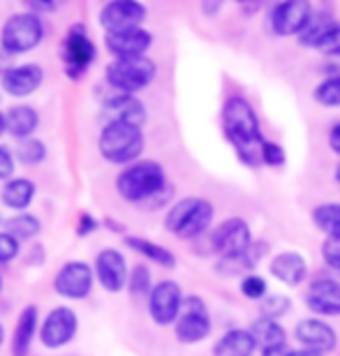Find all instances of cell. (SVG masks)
Wrapping results in <instances>:
<instances>
[{
	"label": "cell",
	"mask_w": 340,
	"mask_h": 356,
	"mask_svg": "<svg viewBox=\"0 0 340 356\" xmlns=\"http://www.w3.org/2000/svg\"><path fill=\"white\" fill-rule=\"evenodd\" d=\"M222 132L234 151L248 167L261 165V151H264V134L254 106L243 95L227 97L222 104Z\"/></svg>",
	"instance_id": "1"
},
{
	"label": "cell",
	"mask_w": 340,
	"mask_h": 356,
	"mask_svg": "<svg viewBox=\"0 0 340 356\" xmlns=\"http://www.w3.org/2000/svg\"><path fill=\"white\" fill-rule=\"evenodd\" d=\"M165 190H169L167 174L155 160H137L134 165L125 167L116 178V192L125 202L132 204L158 202Z\"/></svg>",
	"instance_id": "2"
},
{
	"label": "cell",
	"mask_w": 340,
	"mask_h": 356,
	"mask_svg": "<svg viewBox=\"0 0 340 356\" xmlns=\"http://www.w3.org/2000/svg\"><path fill=\"white\" fill-rule=\"evenodd\" d=\"M100 155L111 165H134L144 151V132L139 125L123 120H107L97 139Z\"/></svg>",
	"instance_id": "3"
},
{
	"label": "cell",
	"mask_w": 340,
	"mask_h": 356,
	"mask_svg": "<svg viewBox=\"0 0 340 356\" xmlns=\"http://www.w3.org/2000/svg\"><path fill=\"white\" fill-rule=\"evenodd\" d=\"M216 209L204 197H186L176 202L165 216V227L169 234L179 238H200L213 225Z\"/></svg>",
	"instance_id": "4"
},
{
	"label": "cell",
	"mask_w": 340,
	"mask_h": 356,
	"mask_svg": "<svg viewBox=\"0 0 340 356\" xmlns=\"http://www.w3.org/2000/svg\"><path fill=\"white\" fill-rule=\"evenodd\" d=\"M44 40V24L33 12H17L0 28V49L10 56L28 54Z\"/></svg>",
	"instance_id": "5"
},
{
	"label": "cell",
	"mask_w": 340,
	"mask_h": 356,
	"mask_svg": "<svg viewBox=\"0 0 340 356\" xmlns=\"http://www.w3.org/2000/svg\"><path fill=\"white\" fill-rule=\"evenodd\" d=\"M95 58H97V47L90 40L88 28L83 24L70 26L60 44V60L63 67H65V74L72 81H79L93 67Z\"/></svg>",
	"instance_id": "6"
},
{
	"label": "cell",
	"mask_w": 340,
	"mask_h": 356,
	"mask_svg": "<svg viewBox=\"0 0 340 356\" xmlns=\"http://www.w3.org/2000/svg\"><path fill=\"white\" fill-rule=\"evenodd\" d=\"M107 83L116 92H134L144 90L151 86L155 74H158V65L148 58V56H139V58H113L107 65Z\"/></svg>",
	"instance_id": "7"
},
{
	"label": "cell",
	"mask_w": 340,
	"mask_h": 356,
	"mask_svg": "<svg viewBox=\"0 0 340 356\" xmlns=\"http://www.w3.org/2000/svg\"><path fill=\"white\" fill-rule=\"evenodd\" d=\"M176 340L183 345H197L211 336V312L202 296L190 294L183 298L181 315L174 324Z\"/></svg>",
	"instance_id": "8"
},
{
	"label": "cell",
	"mask_w": 340,
	"mask_h": 356,
	"mask_svg": "<svg viewBox=\"0 0 340 356\" xmlns=\"http://www.w3.org/2000/svg\"><path fill=\"white\" fill-rule=\"evenodd\" d=\"M79 331V317L67 305H56L49 310L44 322L40 324V340L47 350H60V347L70 345Z\"/></svg>",
	"instance_id": "9"
},
{
	"label": "cell",
	"mask_w": 340,
	"mask_h": 356,
	"mask_svg": "<svg viewBox=\"0 0 340 356\" xmlns=\"http://www.w3.org/2000/svg\"><path fill=\"white\" fill-rule=\"evenodd\" d=\"M209 250L211 252H218L222 254H232V252H243V250H250L254 245L252 241V229L250 225L245 222L243 218H229L225 220L211 229L209 234Z\"/></svg>",
	"instance_id": "10"
},
{
	"label": "cell",
	"mask_w": 340,
	"mask_h": 356,
	"mask_svg": "<svg viewBox=\"0 0 340 356\" xmlns=\"http://www.w3.org/2000/svg\"><path fill=\"white\" fill-rule=\"evenodd\" d=\"M95 284V270L90 268L86 261H67L58 268V273L54 277V289L56 294L70 298V301H81L93 291Z\"/></svg>",
	"instance_id": "11"
},
{
	"label": "cell",
	"mask_w": 340,
	"mask_h": 356,
	"mask_svg": "<svg viewBox=\"0 0 340 356\" xmlns=\"http://www.w3.org/2000/svg\"><path fill=\"white\" fill-rule=\"evenodd\" d=\"M183 289L179 282L162 280L153 287L151 296H148V315L158 326L176 324L183 308Z\"/></svg>",
	"instance_id": "12"
},
{
	"label": "cell",
	"mask_w": 340,
	"mask_h": 356,
	"mask_svg": "<svg viewBox=\"0 0 340 356\" xmlns=\"http://www.w3.org/2000/svg\"><path fill=\"white\" fill-rule=\"evenodd\" d=\"M310 17H313V7L306 0H287V3L273 5L271 14H268V24L271 31L280 38H289L296 35L299 38L303 28L308 26Z\"/></svg>",
	"instance_id": "13"
},
{
	"label": "cell",
	"mask_w": 340,
	"mask_h": 356,
	"mask_svg": "<svg viewBox=\"0 0 340 356\" xmlns=\"http://www.w3.org/2000/svg\"><path fill=\"white\" fill-rule=\"evenodd\" d=\"M294 338L301 345V350H310L317 354H331L338 347V333L329 322L320 317H308L296 322Z\"/></svg>",
	"instance_id": "14"
},
{
	"label": "cell",
	"mask_w": 340,
	"mask_h": 356,
	"mask_svg": "<svg viewBox=\"0 0 340 356\" xmlns=\"http://www.w3.org/2000/svg\"><path fill=\"white\" fill-rule=\"evenodd\" d=\"M95 280L102 284V289L118 294V291L127 289V280H130V268L123 257V252L116 248H104V250L95 257Z\"/></svg>",
	"instance_id": "15"
},
{
	"label": "cell",
	"mask_w": 340,
	"mask_h": 356,
	"mask_svg": "<svg viewBox=\"0 0 340 356\" xmlns=\"http://www.w3.org/2000/svg\"><path fill=\"white\" fill-rule=\"evenodd\" d=\"M148 10L137 0H111L100 10V24L107 33L141 28Z\"/></svg>",
	"instance_id": "16"
},
{
	"label": "cell",
	"mask_w": 340,
	"mask_h": 356,
	"mask_svg": "<svg viewBox=\"0 0 340 356\" xmlns=\"http://www.w3.org/2000/svg\"><path fill=\"white\" fill-rule=\"evenodd\" d=\"M306 305L320 317H338L340 315V280L329 275L310 280L306 289Z\"/></svg>",
	"instance_id": "17"
},
{
	"label": "cell",
	"mask_w": 340,
	"mask_h": 356,
	"mask_svg": "<svg viewBox=\"0 0 340 356\" xmlns=\"http://www.w3.org/2000/svg\"><path fill=\"white\" fill-rule=\"evenodd\" d=\"M44 81V70L38 63H21V65H10L5 74L0 76V86L12 97H28L42 86Z\"/></svg>",
	"instance_id": "18"
},
{
	"label": "cell",
	"mask_w": 340,
	"mask_h": 356,
	"mask_svg": "<svg viewBox=\"0 0 340 356\" xmlns=\"http://www.w3.org/2000/svg\"><path fill=\"white\" fill-rule=\"evenodd\" d=\"M104 44L113 58H139L146 56V51L153 44V35L141 28H130L120 33H104Z\"/></svg>",
	"instance_id": "19"
},
{
	"label": "cell",
	"mask_w": 340,
	"mask_h": 356,
	"mask_svg": "<svg viewBox=\"0 0 340 356\" xmlns=\"http://www.w3.org/2000/svg\"><path fill=\"white\" fill-rule=\"evenodd\" d=\"M268 273L287 287H301L308 277V259L296 250L278 252L268 261Z\"/></svg>",
	"instance_id": "20"
},
{
	"label": "cell",
	"mask_w": 340,
	"mask_h": 356,
	"mask_svg": "<svg viewBox=\"0 0 340 356\" xmlns=\"http://www.w3.org/2000/svg\"><path fill=\"white\" fill-rule=\"evenodd\" d=\"M104 113L109 120H123V123L144 125L146 120V106L137 95H127V92H113L102 102Z\"/></svg>",
	"instance_id": "21"
},
{
	"label": "cell",
	"mask_w": 340,
	"mask_h": 356,
	"mask_svg": "<svg viewBox=\"0 0 340 356\" xmlns=\"http://www.w3.org/2000/svg\"><path fill=\"white\" fill-rule=\"evenodd\" d=\"M340 21L334 19V14L331 12H313V17H310L308 26L303 28L301 35H299V44L306 47V49H322L329 44V40L334 38L336 28H338Z\"/></svg>",
	"instance_id": "22"
},
{
	"label": "cell",
	"mask_w": 340,
	"mask_h": 356,
	"mask_svg": "<svg viewBox=\"0 0 340 356\" xmlns=\"http://www.w3.org/2000/svg\"><path fill=\"white\" fill-rule=\"evenodd\" d=\"M40 333V312L38 305H26L19 315V322L14 326L12 336V356H28L31 354L33 340Z\"/></svg>",
	"instance_id": "23"
},
{
	"label": "cell",
	"mask_w": 340,
	"mask_h": 356,
	"mask_svg": "<svg viewBox=\"0 0 340 356\" xmlns=\"http://www.w3.org/2000/svg\"><path fill=\"white\" fill-rule=\"evenodd\" d=\"M35 192H38V185H35L31 178L17 176V178H10V181L3 185V190H0V202L12 211H26L28 206L33 204Z\"/></svg>",
	"instance_id": "24"
},
{
	"label": "cell",
	"mask_w": 340,
	"mask_h": 356,
	"mask_svg": "<svg viewBox=\"0 0 340 356\" xmlns=\"http://www.w3.org/2000/svg\"><path fill=\"white\" fill-rule=\"evenodd\" d=\"M257 350L250 329H232L213 345V356H252Z\"/></svg>",
	"instance_id": "25"
},
{
	"label": "cell",
	"mask_w": 340,
	"mask_h": 356,
	"mask_svg": "<svg viewBox=\"0 0 340 356\" xmlns=\"http://www.w3.org/2000/svg\"><path fill=\"white\" fill-rule=\"evenodd\" d=\"M40 127V113L38 109L28 104H14L7 111V134L14 139L24 141L28 137H35V130Z\"/></svg>",
	"instance_id": "26"
},
{
	"label": "cell",
	"mask_w": 340,
	"mask_h": 356,
	"mask_svg": "<svg viewBox=\"0 0 340 356\" xmlns=\"http://www.w3.org/2000/svg\"><path fill=\"white\" fill-rule=\"evenodd\" d=\"M250 333L254 338V343L261 352L271 350V347H280L287 345V333L285 326H282L278 319H268V317H257L250 324Z\"/></svg>",
	"instance_id": "27"
},
{
	"label": "cell",
	"mask_w": 340,
	"mask_h": 356,
	"mask_svg": "<svg viewBox=\"0 0 340 356\" xmlns=\"http://www.w3.org/2000/svg\"><path fill=\"white\" fill-rule=\"evenodd\" d=\"M125 245L134 250L141 257H146L148 261L158 266H165V268H174L176 266V254L172 250H167L165 245L160 243H153L148 238H141V236H125Z\"/></svg>",
	"instance_id": "28"
},
{
	"label": "cell",
	"mask_w": 340,
	"mask_h": 356,
	"mask_svg": "<svg viewBox=\"0 0 340 356\" xmlns=\"http://www.w3.org/2000/svg\"><path fill=\"white\" fill-rule=\"evenodd\" d=\"M254 248V245H252ZM250 250H243V252H232V254H222L218 259L216 270L220 275H229V277H245L252 273V268L257 266V254Z\"/></svg>",
	"instance_id": "29"
},
{
	"label": "cell",
	"mask_w": 340,
	"mask_h": 356,
	"mask_svg": "<svg viewBox=\"0 0 340 356\" xmlns=\"http://www.w3.org/2000/svg\"><path fill=\"white\" fill-rule=\"evenodd\" d=\"M313 225L327 234V238H340V202L317 204L313 209Z\"/></svg>",
	"instance_id": "30"
},
{
	"label": "cell",
	"mask_w": 340,
	"mask_h": 356,
	"mask_svg": "<svg viewBox=\"0 0 340 356\" xmlns=\"http://www.w3.org/2000/svg\"><path fill=\"white\" fill-rule=\"evenodd\" d=\"M5 232L17 241H31L42 232V222H40V218L31 216V213H19V216H14L10 222L5 225Z\"/></svg>",
	"instance_id": "31"
},
{
	"label": "cell",
	"mask_w": 340,
	"mask_h": 356,
	"mask_svg": "<svg viewBox=\"0 0 340 356\" xmlns=\"http://www.w3.org/2000/svg\"><path fill=\"white\" fill-rule=\"evenodd\" d=\"M313 99L317 104L329 106V109H338L340 106V72L329 74L327 79L317 83L313 90Z\"/></svg>",
	"instance_id": "32"
},
{
	"label": "cell",
	"mask_w": 340,
	"mask_h": 356,
	"mask_svg": "<svg viewBox=\"0 0 340 356\" xmlns=\"http://www.w3.org/2000/svg\"><path fill=\"white\" fill-rule=\"evenodd\" d=\"M14 155H17V160L24 162V165L35 167L47 158V144L38 137H28L24 141H19L17 148H14Z\"/></svg>",
	"instance_id": "33"
},
{
	"label": "cell",
	"mask_w": 340,
	"mask_h": 356,
	"mask_svg": "<svg viewBox=\"0 0 340 356\" xmlns=\"http://www.w3.org/2000/svg\"><path fill=\"white\" fill-rule=\"evenodd\" d=\"M153 280H151V270H148V266L144 264H137L132 270H130V280H127V291H130L132 296H151L153 291Z\"/></svg>",
	"instance_id": "34"
},
{
	"label": "cell",
	"mask_w": 340,
	"mask_h": 356,
	"mask_svg": "<svg viewBox=\"0 0 340 356\" xmlns=\"http://www.w3.org/2000/svg\"><path fill=\"white\" fill-rule=\"evenodd\" d=\"M259 305H261V317L278 319L280 322V317H285L292 310V298L282 294H268Z\"/></svg>",
	"instance_id": "35"
},
{
	"label": "cell",
	"mask_w": 340,
	"mask_h": 356,
	"mask_svg": "<svg viewBox=\"0 0 340 356\" xmlns=\"http://www.w3.org/2000/svg\"><path fill=\"white\" fill-rule=\"evenodd\" d=\"M238 289H241V294H243L245 298H250V301H259L261 303L268 296V284H266V280L261 275H254V273L241 277Z\"/></svg>",
	"instance_id": "36"
},
{
	"label": "cell",
	"mask_w": 340,
	"mask_h": 356,
	"mask_svg": "<svg viewBox=\"0 0 340 356\" xmlns=\"http://www.w3.org/2000/svg\"><path fill=\"white\" fill-rule=\"evenodd\" d=\"M322 259H324V264L340 277V238H324Z\"/></svg>",
	"instance_id": "37"
},
{
	"label": "cell",
	"mask_w": 340,
	"mask_h": 356,
	"mask_svg": "<svg viewBox=\"0 0 340 356\" xmlns=\"http://www.w3.org/2000/svg\"><path fill=\"white\" fill-rule=\"evenodd\" d=\"M21 252V243L14 236H10L7 232H0V264L17 259Z\"/></svg>",
	"instance_id": "38"
},
{
	"label": "cell",
	"mask_w": 340,
	"mask_h": 356,
	"mask_svg": "<svg viewBox=\"0 0 340 356\" xmlns=\"http://www.w3.org/2000/svg\"><path fill=\"white\" fill-rule=\"evenodd\" d=\"M261 165H266V167L285 165V151H282V146L275 144V141H266L264 151H261Z\"/></svg>",
	"instance_id": "39"
},
{
	"label": "cell",
	"mask_w": 340,
	"mask_h": 356,
	"mask_svg": "<svg viewBox=\"0 0 340 356\" xmlns=\"http://www.w3.org/2000/svg\"><path fill=\"white\" fill-rule=\"evenodd\" d=\"M14 174V155L7 146L0 144V181H10Z\"/></svg>",
	"instance_id": "40"
},
{
	"label": "cell",
	"mask_w": 340,
	"mask_h": 356,
	"mask_svg": "<svg viewBox=\"0 0 340 356\" xmlns=\"http://www.w3.org/2000/svg\"><path fill=\"white\" fill-rule=\"evenodd\" d=\"M26 7L28 12L33 14H44V12H54L56 7H58V3H54V0H26Z\"/></svg>",
	"instance_id": "41"
},
{
	"label": "cell",
	"mask_w": 340,
	"mask_h": 356,
	"mask_svg": "<svg viewBox=\"0 0 340 356\" xmlns=\"http://www.w3.org/2000/svg\"><path fill=\"white\" fill-rule=\"evenodd\" d=\"M97 229V220L93 216H88V213H83L79 218V227H76V234L79 236H86V234H93Z\"/></svg>",
	"instance_id": "42"
},
{
	"label": "cell",
	"mask_w": 340,
	"mask_h": 356,
	"mask_svg": "<svg viewBox=\"0 0 340 356\" xmlns=\"http://www.w3.org/2000/svg\"><path fill=\"white\" fill-rule=\"evenodd\" d=\"M324 54L331 56V58H340V24L336 28V33H334V38L329 40V44L322 49Z\"/></svg>",
	"instance_id": "43"
},
{
	"label": "cell",
	"mask_w": 340,
	"mask_h": 356,
	"mask_svg": "<svg viewBox=\"0 0 340 356\" xmlns=\"http://www.w3.org/2000/svg\"><path fill=\"white\" fill-rule=\"evenodd\" d=\"M329 146H331V151H334L340 158V120L331 125V130H329Z\"/></svg>",
	"instance_id": "44"
},
{
	"label": "cell",
	"mask_w": 340,
	"mask_h": 356,
	"mask_svg": "<svg viewBox=\"0 0 340 356\" xmlns=\"http://www.w3.org/2000/svg\"><path fill=\"white\" fill-rule=\"evenodd\" d=\"M7 58H10V54H5L3 49H0V76H3L5 70L10 67V65H7Z\"/></svg>",
	"instance_id": "45"
},
{
	"label": "cell",
	"mask_w": 340,
	"mask_h": 356,
	"mask_svg": "<svg viewBox=\"0 0 340 356\" xmlns=\"http://www.w3.org/2000/svg\"><path fill=\"white\" fill-rule=\"evenodd\" d=\"M287 356H322V354H317V352H310V350H289Z\"/></svg>",
	"instance_id": "46"
},
{
	"label": "cell",
	"mask_w": 340,
	"mask_h": 356,
	"mask_svg": "<svg viewBox=\"0 0 340 356\" xmlns=\"http://www.w3.org/2000/svg\"><path fill=\"white\" fill-rule=\"evenodd\" d=\"M7 134V113L0 111V137Z\"/></svg>",
	"instance_id": "47"
},
{
	"label": "cell",
	"mask_w": 340,
	"mask_h": 356,
	"mask_svg": "<svg viewBox=\"0 0 340 356\" xmlns=\"http://www.w3.org/2000/svg\"><path fill=\"white\" fill-rule=\"evenodd\" d=\"M202 10L207 12V14H213L220 10V3H213V5H202Z\"/></svg>",
	"instance_id": "48"
},
{
	"label": "cell",
	"mask_w": 340,
	"mask_h": 356,
	"mask_svg": "<svg viewBox=\"0 0 340 356\" xmlns=\"http://www.w3.org/2000/svg\"><path fill=\"white\" fill-rule=\"evenodd\" d=\"M334 178H336V181H338V185H340V162H338V165H336V174H334Z\"/></svg>",
	"instance_id": "49"
},
{
	"label": "cell",
	"mask_w": 340,
	"mask_h": 356,
	"mask_svg": "<svg viewBox=\"0 0 340 356\" xmlns=\"http://www.w3.org/2000/svg\"><path fill=\"white\" fill-rule=\"evenodd\" d=\"M3 340H5V326L0 324V345H3Z\"/></svg>",
	"instance_id": "50"
},
{
	"label": "cell",
	"mask_w": 340,
	"mask_h": 356,
	"mask_svg": "<svg viewBox=\"0 0 340 356\" xmlns=\"http://www.w3.org/2000/svg\"><path fill=\"white\" fill-rule=\"evenodd\" d=\"M0 291H3V275H0Z\"/></svg>",
	"instance_id": "51"
}]
</instances>
